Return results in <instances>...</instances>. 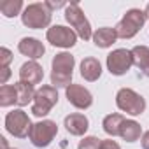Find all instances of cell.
Wrapping results in <instances>:
<instances>
[{
  "mask_svg": "<svg viewBox=\"0 0 149 149\" xmlns=\"http://www.w3.org/2000/svg\"><path fill=\"white\" fill-rule=\"evenodd\" d=\"M132 56H133V65L146 77H149V47L147 46H135L132 49Z\"/></svg>",
  "mask_w": 149,
  "mask_h": 149,
  "instance_id": "17",
  "label": "cell"
},
{
  "mask_svg": "<svg viewBox=\"0 0 149 149\" xmlns=\"http://www.w3.org/2000/svg\"><path fill=\"white\" fill-rule=\"evenodd\" d=\"M53 18V11L46 6V2H35L25 7L23 14H21V21L25 26L32 28V30H42L47 28Z\"/></svg>",
  "mask_w": 149,
  "mask_h": 149,
  "instance_id": "2",
  "label": "cell"
},
{
  "mask_svg": "<svg viewBox=\"0 0 149 149\" xmlns=\"http://www.w3.org/2000/svg\"><path fill=\"white\" fill-rule=\"evenodd\" d=\"M65 97L70 105H74L76 109H81V111L90 109L93 104V95L81 84H70L65 90Z\"/></svg>",
  "mask_w": 149,
  "mask_h": 149,
  "instance_id": "11",
  "label": "cell"
},
{
  "mask_svg": "<svg viewBox=\"0 0 149 149\" xmlns=\"http://www.w3.org/2000/svg\"><path fill=\"white\" fill-rule=\"evenodd\" d=\"M23 0H4L0 2V13L4 18H14L18 14H23Z\"/></svg>",
  "mask_w": 149,
  "mask_h": 149,
  "instance_id": "21",
  "label": "cell"
},
{
  "mask_svg": "<svg viewBox=\"0 0 149 149\" xmlns=\"http://www.w3.org/2000/svg\"><path fill=\"white\" fill-rule=\"evenodd\" d=\"M140 144H142V149H149V130L142 133V137H140Z\"/></svg>",
  "mask_w": 149,
  "mask_h": 149,
  "instance_id": "28",
  "label": "cell"
},
{
  "mask_svg": "<svg viewBox=\"0 0 149 149\" xmlns=\"http://www.w3.org/2000/svg\"><path fill=\"white\" fill-rule=\"evenodd\" d=\"M56 133H58V125L51 119H42V121H39L32 126L28 139L35 147L42 149V147H47L53 142Z\"/></svg>",
  "mask_w": 149,
  "mask_h": 149,
  "instance_id": "7",
  "label": "cell"
},
{
  "mask_svg": "<svg viewBox=\"0 0 149 149\" xmlns=\"http://www.w3.org/2000/svg\"><path fill=\"white\" fill-rule=\"evenodd\" d=\"M63 126L67 128V132L74 137H83L88 128H90V119L81 114V112H74V114H68L63 121Z\"/></svg>",
  "mask_w": 149,
  "mask_h": 149,
  "instance_id": "13",
  "label": "cell"
},
{
  "mask_svg": "<svg viewBox=\"0 0 149 149\" xmlns=\"http://www.w3.org/2000/svg\"><path fill=\"white\" fill-rule=\"evenodd\" d=\"M116 105L119 111L130 116H140L146 111V100L142 95L133 91L132 88H121L116 93Z\"/></svg>",
  "mask_w": 149,
  "mask_h": 149,
  "instance_id": "5",
  "label": "cell"
},
{
  "mask_svg": "<svg viewBox=\"0 0 149 149\" xmlns=\"http://www.w3.org/2000/svg\"><path fill=\"white\" fill-rule=\"evenodd\" d=\"M18 51L23 54V56H28L30 60H39V58H42L44 56V53H46V47H44V44L39 40V39H35V37H23L19 42H18Z\"/></svg>",
  "mask_w": 149,
  "mask_h": 149,
  "instance_id": "14",
  "label": "cell"
},
{
  "mask_svg": "<svg viewBox=\"0 0 149 149\" xmlns=\"http://www.w3.org/2000/svg\"><path fill=\"white\" fill-rule=\"evenodd\" d=\"M147 16H146V11H140V9H130L125 13V16L121 18V21L114 26L116 33H118V39H132L135 37L140 28L144 26Z\"/></svg>",
  "mask_w": 149,
  "mask_h": 149,
  "instance_id": "3",
  "label": "cell"
},
{
  "mask_svg": "<svg viewBox=\"0 0 149 149\" xmlns=\"http://www.w3.org/2000/svg\"><path fill=\"white\" fill-rule=\"evenodd\" d=\"M0 144H2V149H9V147H7V139H6V137H0Z\"/></svg>",
  "mask_w": 149,
  "mask_h": 149,
  "instance_id": "29",
  "label": "cell"
},
{
  "mask_svg": "<svg viewBox=\"0 0 149 149\" xmlns=\"http://www.w3.org/2000/svg\"><path fill=\"white\" fill-rule=\"evenodd\" d=\"M18 105V91L16 86L6 84L0 86V107H11V105Z\"/></svg>",
  "mask_w": 149,
  "mask_h": 149,
  "instance_id": "22",
  "label": "cell"
},
{
  "mask_svg": "<svg viewBox=\"0 0 149 149\" xmlns=\"http://www.w3.org/2000/svg\"><path fill=\"white\" fill-rule=\"evenodd\" d=\"M46 6H47L51 11H54V9H60V7H63V6L67 7L68 4H65V2H51V0H47V2H46Z\"/></svg>",
  "mask_w": 149,
  "mask_h": 149,
  "instance_id": "27",
  "label": "cell"
},
{
  "mask_svg": "<svg viewBox=\"0 0 149 149\" xmlns=\"http://www.w3.org/2000/svg\"><path fill=\"white\" fill-rule=\"evenodd\" d=\"M46 39H47V42H49L51 46H54V47L68 49V47H74V46H76L77 33L74 32L72 28H68V26L54 25V26L47 28V32H46Z\"/></svg>",
  "mask_w": 149,
  "mask_h": 149,
  "instance_id": "9",
  "label": "cell"
},
{
  "mask_svg": "<svg viewBox=\"0 0 149 149\" xmlns=\"http://www.w3.org/2000/svg\"><path fill=\"white\" fill-rule=\"evenodd\" d=\"M100 149H121V146H119L116 140H112V139H107V140H102V144H100Z\"/></svg>",
  "mask_w": 149,
  "mask_h": 149,
  "instance_id": "25",
  "label": "cell"
},
{
  "mask_svg": "<svg viewBox=\"0 0 149 149\" xmlns=\"http://www.w3.org/2000/svg\"><path fill=\"white\" fill-rule=\"evenodd\" d=\"M146 16H147V23H149V4H147V7H146Z\"/></svg>",
  "mask_w": 149,
  "mask_h": 149,
  "instance_id": "30",
  "label": "cell"
},
{
  "mask_svg": "<svg viewBox=\"0 0 149 149\" xmlns=\"http://www.w3.org/2000/svg\"><path fill=\"white\" fill-rule=\"evenodd\" d=\"M42 79H44V70L37 61L30 60V61L21 65V68H19V81L21 83L35 86V84H40Z\"/></svg>",
  "mask_w": 149,
  "mask_h": 149,
  "instance_id": "12",
  "label": "cell"
},
{
  "mask_svg": "<svg viewBox=\"0 0 149 149\" xmlns=\"http://www.w3.org/2000/svg\"><path fill=\"white\" fill-rule=\"evenodd\" d=\"M100 144H102V140H100L98 137L90 135V137H84V139L79 142L77 149H100Z\"/></svg>",
  "mask_w": 149,
  "mask_h": 149,
  "instance_id": "23",
  "label": "cell"
},
{
  "mask_svg": "<svg viewBox=\"0 0 149 149\" xmlns=\"http://www.w3.org/2000/svg\"><path fill=\"white\" fill-rule=\"evenodd\" d=\"M65 19H67V23L72 26V30L77 33V37H81L83 40L93 39L91 25H90L88 18L84 16V13H83V9L79 7L77 2H70V4L65 7Z\"/></svg>",
  "mask_w": 149,
  "mask_h": 149,
  "instance_id": "4",
  "label": "cell"
},
{
  "mask_svg": "<svg viewBox=\"0 0 149 149\" xmlns=\"http://www.w3.org/2000/svg\"><path fill=\"white\" fill-rule=\"evenodd\" d=\"M58 104V91L54 86H40L35 93L32 104V114L37 118H44L51 112V109Z\"/></svg>",
  "mask_w": 149,
  "mask_h": 149,
  "instance_id": "6",
  "label": "cell"
},
{
  "mask_svg": "<svg viewBox=\"0 0 149 149\" xmlns=\"http://www.w3.org/2000/svg\"><path fill=\"white\" fill-rule=\"evenodd\" d=\"M32 121L28 118V114L21 109H16L13 112H9L6 116V130L16 137V139H25L30 135V130H32Z\"/></svg>",
  "mask_w": 149,
  "mask_h": 149,
  "instance_id": "8",
  "label": "cell"
},
{
  "mask_svg": "<svg viewBox=\"0 0 149 149\" xmlns=\"http://www.w3.org/2000/svg\"><path fill=\"white\" fill-rule=\"evenodd\" d=\"M133 65L132 49H114L107 54V70L112 76H125Z\"/></svg>",
  "mask_w": 149,
  "mask_h": 149,
  "instance_id": "10",
  "label": "cell"
},
{
  "mask_svg": "<svg viewBox=\"0 0 149 149\" xmlns=\"http://www.w3.org/2000/svg\"><path fill=\"white\" fill-rule=\"evenodd\" d=\"M13 53L7 47H0V68H9V63L13 61Z\"/></svg>",
  "mask_w": 149,
  "mask_h": 149,
  "instance_id": "24",
  "label": "cell"
},
{
  "mask_svg": "<svg viewBox=\"0 0 149 149\" xmlns=\"http://www.w3.org/2000/svg\"><path fill=\"white\" fill-rule=\"evenodd\" d=\"M9 149H14V147H9Z\"/></svg>",
  "mask_w": 149,
  "mask_h": 149,
  "instance_id": "31",
  "label": "cell"
},
{
  "mask_svg": "<svg viewBox=\"0 0 149 149\" xmlns=\"http://www.w3.org/2000/svg\"><path fill=\"white\" fill-rule=\"evenodd\" d=\"M14 86H16V91H18V105L19 107H25L30 102L33 104V98H35V93H37L35 86L26 84V83H21V81H18Z\"/></svg>",
  "mask_w": 149,
  "mask_h": 149,
  "instance_id": "20",
  "label": "cell"
},
{
  "mask_svg": "<svg viewBox=\"0 0 149 149\" xmlns=\"http://www.w3.org/2000/svg\"><path fill=\"white\" fill-rule=\"evenodd\" d=\"M81 76H83V79L88 81V83L98 81L100 76H102V65H100V61H98L97 58H93V56L84 58V60L81 61Z\"/></svg>",
  "mask_w": 149,
  "mask_h": 149,
  "instance_id": "15",
  "label": "cell"
},
{
  "mask_svg": "<svg viewBox=\"0 0 149 149\" xmlns=\"http://www.w3.org/2000/svg\"><path fill=\"white\" fill-rule=\"evenodd\" d=\"M119 137L125 142H135L142 137V126L133 119H125V123L121 126V132H119Z\"/></svg>",
  "mask_w": 149,
  "mask_h": 149,
  "instance_id": "19",
  "label": "cell"
},
{
  "mask_svg": "<svg viewBox=\"0 0 149 149\" xmlns=\"http://www.w3.org/2000/svg\"><path fill=\"white\" fill-rule=\"evenodd\" d=\"M74 65H76V58H74L70 53L63 51L58 53L53 58V72H51V86L54 88H68L72 84V70Z\"/></svg>",
  "mask_w": 149,
  "mask_h": 149,
  "instance_id": "1",
  "label": "cell"
},
{
  "mask_svg": "<svg viewBox=\"0 0 149 149\" xmlns=\"http://www.w3.org/2000/svg\"><path fill=\"white\" fill-rule=\"evenodd\" d=\"M0 70H2V77H0V84H2V86H6V84H7V79L11 77V70H9V68H0Z\"/></svg>",
  "mask_w": 149,
  "mask_h": 149,
  "instance_id": "26",
  "label": "cell"
},
{
  "mask_svg": "<svg viewBox=\"0 0 149 149\" xmlns=\"http://www.w3.org/2000/svg\"><path fill=\"white\" fill-rule=\"evenodd\" d=\"M125 119H126V118H125L123 114H118V112L107 114V116L104 118V121H102L104 132H105L107 135H111V137H118L119 132H121V126H123Z\"/></svg>",
  "mask_w": 149,
  "mask_h": 149,
  "instance_id": "18",
  "label": "cell"
},
{
  "mask_svg": "<svg viewBox=\"0 0 149 149\" xmlns=\"http://www.w3.org/2000/svg\"><path fill=\"white\" fill-rule=\"evenodd\" d=\"M116 40H118V33H116L114 28L102 26V28H98L97 32H93V44H95L97 47H102V49L111 47Z\"/></svg>",
  "mask_w": 149,
  "mask_h": 149,
  "instance_id": "16",
  "label": "cell"
}]
</instances>
